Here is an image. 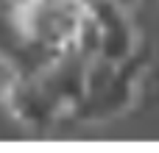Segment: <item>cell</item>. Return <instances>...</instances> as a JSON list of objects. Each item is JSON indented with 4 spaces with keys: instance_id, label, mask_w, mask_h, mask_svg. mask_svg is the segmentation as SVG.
I'll use <instances>...</instances> for the list:
<instances>
[{
    "instance_id": "cell-1",
    "label": "cell",
    "mask_w": 159,
    "mask_h": 153,
    "mask_svg": "<svg viewBox=\"0 0 159 153\" xmlns=\"http://www.w3.org/2000/svg\"><path fill=\"white\" fill-rule=\"evenodd\" d=\"M0 98L6 103V109L11 111L14 120H20L22 125L31 128H48L56 125L61 120L56 103L50 100L48 89L42 86V81L36 75H22V72H8Z\"/></svg>"
}]
</instances>
